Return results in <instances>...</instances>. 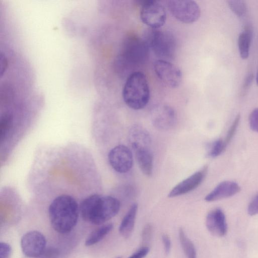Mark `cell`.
I'll return each mask as SVG.
<instances>
[{
	"mask_svg": "<svg viewBox=\"0 0 258 258\" xmlns=\"http://www.w3.org/2000/svg\"><path fill=\"white\" fill-rule=\"evenodd\" d=\"M48 213L53 229L58 233H67L75 227L78 222L79 206L71 196L61 195L51 202Z\"/></svg>",
	"mask_w": 258,
	"mask_h": 258,
	"instance_id": "3957f363",
	"label": "cell"
},
{
	"mask_svg": "<svg viewBox=\"0 0 258 258\" xmlns=\"http://www.w3.org/2000/svg\"><path fill=\"white\" fill-rule=\"evenodd\" d=\"M252 38V28L249 25L246 24L244 27V30L238 38V46L241 58L245 59L249 54L251 42Z\"/></svg>",
	"mask_w": 258,
	"mask_h": 258,
	"instance_id": "ac0fdd59",
	"label": "cell"
},
{
	"mask_svg": "<svg viewBox=\"0 0 258 258\" xmlns=\"http://www.w3.org/2000/svg\"><path fill=\"white\" fill-rule=\"evenodd\" d=\"M253 79V75L252 73H249L245 78L242 87L241 89V94H244L251 85Z\"/></svg>",
	"mask_w": 258,
	"mask_h": 258,
	"instance_id": "f546056e",
	"label": "cell"
},
{
	"mask_svg": "<svg viewBox=\"0 0 258 258\" xmlns=\"http://www.w3.org/2000/svg\"><path fill=\"white\" fill-rule=\"evenodd\" d=\"M228 5L232 11L237 16H244L247 12L246 3L242 0H229Z\"/></svg>",
	"mask_w": 258,
	"mask_h": 258,
	"instance_id": "44dd1931",
	"label": "cell"
},
{
	"mask_svg": "<svg viewBox=\"0 0 258 258\" xmlns=\"http://www.w3.org/2000/svg\"><path fill=\"white\" fill-rule=\"evenodd\" d=\"M60 252L59 250L54 247H46L41 255L40 258H59Z\"/></svg>",
	"mask_w": 258,
	"mask_h": 258,
	"instance_id": "484cf974",
	"label": "cell"
},
{
	"mask_svg": "<svg viewBox=\"0 0 258 258\" xmlns=\"http://www.w3.org/2000/svg\"><path fill=\"white\" fill-rule=\"evenodd\" d=\"M152 233V226L148 224L144 227L142 231V238L144 241H147L150 239Z\"/></svg>",
	"mask_w": 258,
	"mask_h": 258,
	"instance_id": "4dcf8cb0",
	"label": "cell"
},
{
	"mask_svg": "<svg viewBox=\"0 0 258 258\" xmlns=\"http://www.w3.org/2000/svg\"><path fill=\"white\" fill-rule=\"evenodd\" d=\"M255 81H256V83L257 85L258 86V70H257L256 77H255Z\"/></svg>",
	"mask_w": 258,
	"mask_h": 258,
	"instance_id": "d6a6232c",
	"label": "cell"
},
{
	"mask_svg": "<svg viewBox=\"0 0 258 258\" xmlns=\"http://www.w3.org/2000/svg\"><path fill=\"white\" fill-rule=\"evenodd\" d=\"M13 123L12 116L5 113L1 117L0 123L1 140L2 141L5 137L8 132L11 129Z\"/></svg>",
	"mask_w": 258,
	"mask_h": 258,
	"instance_id": "603a6c76",
	"label": "cell"
},
{
	"mask_svg": "<svg viewBox=\"0 0 258 258\" xmlns=\"http://www.w3.org/2000/svg\"><path fill=\"white\" fill-rule=\"evenodd\" d=\"M108 159L112 168L120 173L128 172L133 167L132 152L124 145H118L111 149L108 154Z\"/></svg>",
	"mask_w": 258,
	"mask_h": 258,
	"instance_id": "30bf717a",
	"label": "cell"
},
{
	"mask_svg": "<svg viewBox=\"0 0 258 258\" xmlns=\"http://www.w3.org/2000/svg\"><path fill=\"white\" fill-rule=\"evenodd\" d=\"M240 119V115L238 114L235 117L231 126L229 128L226 136L224 140V144L226 147L234 136L239 125Z\"/></svg>",
	"mask_w": 258,
	"mask_h": 258,
	"instance_id": "cb8c5ba5",
	"label": "cell"
},
{
	"mask_svg": "<svg viewBox=\"0 0 258 258\" xmlns=\"http://www.w3.org/2000/svg\"><path fill=\"white\" fill-rule=\"evenodd\" d=\"M249 124L251 130L258 133V108L254 109L249 114Z\"/></svg>",
	"mask_w": 258,
	"mask_h": 258,
	"instance_id": "d4e9b609",
	"label": "cell"
},
{
	"mask_svg": "<svg viewBox=\"0 0 258 258\" xmlns=\"http://www.w3.org/2000/svg\"><path fill=\"white\" fill-rule=\"evenodd\" d=\"M206 225L208 231L215 236L223 237L226 234L227 225L226 218L220 208L215 209L208 214Z\"/></svg>",
	"mask_w": 258,
	"mask_h": 258,
	"instance_id": "4fadbf2b",
	"label": "cell"
},
{
	"mask_svg": "<svg viewBox=\"0 0 258 258\" xmlns=\"http://www.w3.org/2000/svg\"><path fill=\"white\" fill-rule=\"evenodd\" d=\"M162 240L164 244L165 253L168 254L171 250V243L170 237L166 234L162 235Z\"/></svg>",
	"mask_w": 258,
	"mask_h": 258,
	"instance_id": "1f68e13d",
	"label": "cell"
},
{
	"mask_svg": "<svg viewBox=\"0 0 258 258\" xmlns=\"http://www.w3.org/2000/svg\"><path fill=\"white\" fill-rule=\"evenodd\" d=\"M128 140L135 151L143 149H150L151 138L148 131L142 126L135 125L129 132Z\"/></svg>",
	"mask_w": 258,
	"mask_h": 258,
	"instance_id": "9a60e30c",
	"label": "cell"
},
{
	"mask_svg": "<svg viewBox=\"0 0 258 258\" xmlns=\"http://www.w3.org/2000/svg\"><path fill=\"white\" fill-rule=\"evenodd\" d=\"M116 258H121V257H116Z\"/></svg>",
	"mask_w": 258,
	"mask_h": 258,
	"instance_id": "836d02e7",
	"label": "cell"
},
{
	"mask_svg": "<svg viewBox=\"0 0 258 258\" xmlns=\"http://www.w3.org/2000/svg\"><path fill=\"white\" fill-rule=\"evenodd\" d=\"M149 50L143 38L135 35L126 37L120 53L114 61V68L121 77H128L137 71L148 59Z\"/></svg>",
	"mask_w": 258,
	"mask_h": 258,
	"instance_id": "6da1fadb",
	"label": "cell"
},
{
	"mask_svg": "<svg viewBox=\"0 0 258 258\" xmlns=\"http://www.w3.org/2000/svg\"><path fill=\"white\" fill-rule=\"evenodd\" d=\"M247 212L250 216L258 214V193L249 203Z\"/></svg>",
	"mask_w": 258,
	"mask_h": 258,
	"instance_id": "4316f807",
	"label": "cell"
},
{
	"mask_svg": "<svg viewBox=\"0 0 258 258\" xmlns=\"http://www.w3.org/2000/svg\"><path fill=\"white\" fill-rule=\"evenodd\" d=\"M153 68L159 79L168 87L176 88L180 85L182 72L171 62L159 59L154 62Z\"/></svg>",
	"mask_w": 258,
	"mask_h": 258,
	"instance_id": "ba28073f",
	"label": "cell"
},
{
	"mask_svg": "<svg viewBox=\"0 0 258 258\" xmlns=\"http://www.w3.org/2000/svg\"><path fill=\"white\" fill-rule=\"evenodd\" d=\"M208 170L205 166L175 185L169 192L168 197L174 198L186 194L198 187L204 179Z\"/></svg>",
	"mask_w": 258,
	"mask_h": 258,
	"instance_id": "7c38bea8",
	"label": "cell"
},
{
	"mask_svg": "<svg viewBox=\"0 0 258 258\" xmlns=\"http://www.w3.org/2000/svg\"><path fill=\"white\" fill-rule=\"evenodd\" d=\"M226 148L224 140H217L209 145L207 151V156L212 158H216L221 155Z\"/></svg>",
	"mask_w": 258,
	"mask_h": 258,
	"instance_id": "7402d4cb",
	"label": "cell"
},
{
	"mask_svg": "<svg viewBox=\"0 0 258 258\" xmlns=\"http://www.w3.org/2000/svg\"><path fill=\"white\" fill-rule=\"evenodd\" d=\"M150 248L148 246H144L133 253L128 258H144L149 253Z\"/></svg>",
	"mask_w": 258,
	"mask_h": 258,
	"instance_id": "f1b7e54d",
	"label": "cell"
},
{
	"mask_svg": "<svg viewBox=\"0 0 258 258\" xmlns=\"http://www.w3.org/2000/svg\"><path fill=\"white\" fill-rule=\"evenodd\" d=\"M119 201L110 196L91 195L79 206L83 219L94 225H100L114 217L119 212Z\"/></svg>",
	"mask_w": 258,
	"mask_h": 258,
	"instance_id": "7a4b0ae2",
	"label": "cell"
},
{
	"mask_svg": "<svg viewBox=\"0 0 258 258\" xmlns=\"http://www.w3.org/2000/svg\"><path fill=\"white\" fill-rule=\"evenodd\" d=\"M151 122L155 127L161 131L171 128L175 124L176 115L174 109L170 106L158 104L151 109Z\"/></svg>",
	"mask_w": 258,
	"mask_h": 258,
	"instance_id": "9c48e42d",
	"label": "cell"
},
{
	"mask_svg": "<svg viewBox=\"0 0 258 258\" xmlns=\"http://www.w3.org/2000/svg\"><path fill=\"white\" fill-rule=\"evenodd\" d=\"M166 11L164 6L157 1L147 0L142 4L140 18L150 28L159 29L166 21Z\"/></svg>",
	"mask_w": 258,
	"mask_h": 258,
	"instance_id": "52a82bcc",
	"label": "cell"
},
{
	"mask_svg": "<svg viewBox=\"0 0 258 258\" xmlns=\"http://www.w3.org/2000/svg\"><path fill=\"white\" fill-rule=\"evenodd\" d=\"M143 39L160 59L169 61L175 56L176 41L170 32L150 28L145 32Z\"/></svg>",
	"mask_w": 258,
	"mask_h": 258,
	"instance_id": "5b68a950",
	"label": "cell"
},
{
	"mask_svg": "<svg viewBox=\"0 0 258 258\" xmlns=\"http://www.w3.org/2000/svg\"><path fill=\"white\" fill-rule=\"evenodd\" d=\"M12 248L11 246L6 243H0V258H10L11 254Z\"/></svg>",
	"mask_w": 258,
	"mask_h": 258,
	"instance_id": "83f0119b",
	"label": "cell"
},
{
	"mask_svg": "<svg viewBox=\"0 0 258 258\" xmlns=\"http://www.w3.org/2000/svg\"><path fill=\"white\" fill-rule=\"evenodd\" d=\"M167 5L170 14L182 23H193L200 17V8L194 1L170 0Z\"/></svg>",
	"mask_w": 258,
	"mask_h": 258,
	"instance_id": "8992f818",
	"label": "cell"
},
{
	"mask_svg": "<svg viewBox=\"0 0 258 258\" xmlns=\"http://www.w3.org/2000/svg\"><path fill=\"white\" fill-rule=\"evenodd\" d=\"M138 209V204H133L123 218L119 225V232L125 238H128L134 230Z\"/></svg>",
	"mask_w": 258,
	"mask_h": 258,
	"instance_id": "2e32d148",
	"label": "cell"
},
{
	"mask_svg": "<svg viewBox=\"0 0 258 258\" xmlns=\"http://www.w3.org/2000/svg\"><path fill=\"white\" fill-rule=\"evenodd\" d=\"M122 98L127 106L134 110L146 106L150 98V91L146 75L139 71L129 75L124 84Z\"/></svg>",
	"mask_w": 258,
	"mask_h": 258,
	"instance_id": "277c9868",
	"label": "cell"
},
{
	"mask_svg": "<svg viewBox=\"0 0 258 258\" xmlns=\"http://www.w3.org/2000/svg\"><path fill=\"white\" fill-rule=\"evenodd\" d=\"M241 190L240 186L233 181L226 180L218 184L205 198L208 202H214L232 197Z\"/></svg>",
	"mask_w": 258,
	"mask_h": 258,
	"instance_id": "5bb4252c",
	"label": "cell"
},
{
	"mask_svg": "<svg viewBox=\"0 0 258 258\" xmlns=\"http://www.w3.org/2000/svg\"><path fill=\"white\" fill-rule=\"evenodd\" d=\"M113 227L112 224L109 223L93 231L86 239L85 245L91 246L100 241L112 230Z\"/></svg>",
	"mask_w": 258,
	"mask_h": 258,
	"instance_id": "d6986e66",
	"label": "cell"
},
{
	"mask_svg": "<svg viewBox=\"0 0 258 258\" xmlns=\"http://www.w3.org/2000/svg\"><path fill=\"white\" fill-rule=\"evenodd\" d=\"M178 235L180 243L187 258H197V252L195 245L187 237L182 228H179Z\"/></svg>",
	"mask_w": 258,
	"mask_h": 258,
	"instance_id": "ffe728a7",
	"label": "cell"
},
{
	"mask_svg": "<svg viewBox=\"0 0 258 258\" xmlns=\"http://www.w3.org/2000/svg\"><path fill=\"white\" fill-rule=\"evenodd\" d=\"M45 236L37 231H31L25 233L21 240V246L23 253L29 257H39L46 248Z\"/></svg>",
	"mask_w": 258,
	"mask_h": 258,
	"instance_id": "8fae6325",
	"label": "cell"
},
{
	"mask_svg": "<svg viewBox=\"0 0 258 258\" xmlns=\"http://www.w3.org/2000/svg\"><path fill=\"white\" fill-rule=\"evenodd\" d=\"M136 160L142 172L151 176L153 172V156L150 149H143L135 151Z\"/></svg>",
	"mask_w": 258,
	"mask_h": 258,
	"instance_id": "e0dca14e",
	"label": "cell"
}]
</instances>
